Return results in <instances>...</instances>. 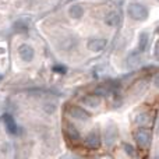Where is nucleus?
Instances as JSON below:
<instances>
[{"mask_svg":"<svg viewBox=\"0 0 159 159\" xmlns=\"http://www.w3.org/2000/svg\"><path fill=\"white\" fill-rule=\"evenodd\" d=\"M129 11V16L133 20H137V21H144V20L148 18V10H147L145 6L140 4V3H131L127 8Z\"/></svg>","mask_w":159,"mask_h":159,"instance_id":"f257e3e1","label":"nucleus"},{"mask_svg":"<svg viewBox=\"0 0 159 159\" xmlns=\"http://www.w3.org/2000/svg\"><path fill=\"white\" fill-rule=\"evenodd\" d=\"M134 137H135V141L138 143V145L143 147V148H147L151 144L152 134H151V130L148 129H138L134 133Z\"/></svg>","mask_w":159,"mask_h":159,"instance_id":"f03ea898","label":"nucleus"},{"mask_svg":"<svg viewBox=\"0 0 159 159\" xmlns=\"http://www.w3.org/2000/svg\"><path fill=\"white\" fill-rule=\"evenodd\" d=\"M67 112H69V115L71 117L78 119V120H88L89 119V113L80 106H69L67 107Z\"/></svg>","mask_w":159,"mask_h":159,"instance_id":"7ed1b4c3","label":"nucleus"},{"mask_svg":"<svg viewBox=\"0 0 159 159\" xmlns=\"http://www.w3.org/2000/svg\"><path fill=\"white\" fill-rule=\"evenodd\" d=\"M85 147H88V148L91 149H96L101 147V138H99V135L96 134V133H89V134L85 137Z\"/></svg>","mask_w":159,"mask_h":159,"instance_id":"20e7f679","label":"nucleus"},{"mask_svg":"<svg viewBox=\"0 0 159 159\" xmlns=\"http://www.w3.org/2000/svg\"><path fill=\"white\" fill-rule=\"evenodd\" d=\"M106 45H107L106 39L95 38V39H91V41L88 42V49L92 50V52H101L102 49H105Z\"/></svg>","mask_w":159,"mask_h":159,"instance_id":"39448f33","label":"nucleus"},{"mask_svg":"<svg viewBox=\"0 0 159 159\" xmlns=\"http://www.w3.org/2000/svg\"><path fill=\"white\" fill-rule=\"evenodd\" d=\"M18 55L22 60L31 61L34 59V49L30 46V45H21L18 49Z\"/></svg>","mask_w":159,"mask_h":159,"instance_id":"423d86ee","label":"nucleus"},{"mask_svg":"<svg viewBox=\"0 0 159 159\" xmlns=\"http://www.w3.org/2000/svg\"><path fill=\"white\" fill-rule=\"evenodd\" d=\"M3 121H4V124H6V127H7V130H8V133H11V134H16L17 133V126H16V121H14V119H13V116H10V115H3Z\"/></svg>","mask_w":159,"mask_h":159,"instance_id":"0eeeda50","label":"nucleus"},{"mask_svg":"<svg viewBox=\"0 0 159 159\" xmlns=\"http://www.w3.org/2000/svg\"><path fill=\"white\" fill-rule=\"evenodd\" d=\"M82 102H84L85 105H88V106L96 107L99 103H101V98H99L98 95H95V93H91V95L84 96V98H82Z\"/></svg>","mask_w":159,"mask_h":159,"instance_id":"6e6552de","label":"nucleus"},{"mask_svg":"<svg viewBox=\"0 0 159 159\" xmlns=\"http://www.w3.org/2000/svg\"><path fill=\"white\" fill-rule=\"evenodd\" d=\"M105 22L110 27H116V25L120 22V16L117 13H109L106 17H105Z\"/></svg>","mask_w":159,"mask_h":159,"instance_id":"1a4fd4ad","label":"nucleus"},{"mask_svg":"<svg viewBox=\"0 0 159 159\" xmlns=\"http://www.w3.org/2000/svg\"><path fill=\"white\" fill-rule=\"evenodd\" d=\"M66 131H67V135H69L70 138H73V140H80L81 138V135H80L78 130L75 129L73 124H66Z\"/></svg>","mask_w":159,"mask_h":159,"instance_id":"9d476101","label":"nucleus"},{"mask_svg":"<svg viewBox=\"0 0 159 159\" xmlns=\"http://www.w3.org/2000/svg\"><path fill=\"white\" fill-rule=\"evenodd\" d=\"M69 13H70V16H71L73 18H80V17L84 14V10H82V7L80 4H74V6L70 7Z\"/></svg>","mask_w":159,"mask_h":159,"instance_id":"9b49d317","label":"nucleus"},{"mask_svg":"<svg viewBox=\"0 0 159 159\" xmlns=\"http://www.w3.org/2000/svg\"><path fill=\"white\" fill-rule=\"evenodd\" d=\"M147 42H148V35H147V34H143V35L140 36V50H145Z\"/></svg>","mask_w":159,"mask_h":159,"instance_id":"f8f14e48","label":"nucleus"},{"mask_svg":"<svg viewBox=\"0 0 159 159\" xmlns=\"http://www.w3.org/2000/svg\"><path fill=\"white\" fill-rule=\"evenodd\" d=\"M53 71L59 73V74H64L67 70H66V67H63V66H55V67H53Z\"/></svg>","mask_w":159,"mask_h":159,"instance_id":"ddd939ff","label":"nucleus"},{"mask_svg":"<svg viewBox=\"0 0 159 159\" xmlns=\"http://www.w3.org/2000/svg\"><path fill=\"white\" fill-rule=\"evenodd\" d=\"M14 28H16V31H27V27H25L24 24H21V22H17V24L14 25Z\"/></svg>","mask_w":159,"mask_h":159,"instance_id":"4468645a","label":"nucleus"},{"mask_svg":"<svg viewBox=\"0 0 159 159\" xmlns=\"http://www.w3.org/2000/svg\"><path fill=\"white\" fill-rule=\"evenodd\" d=\"M124 148H126V151L129 152L130 155H134V148H133L131 145H124Z\"/></svg>","mask_w":159,"mask_h":159,"instance_id":"2eb2a0df","label":"nucleus"}]
</instances>
